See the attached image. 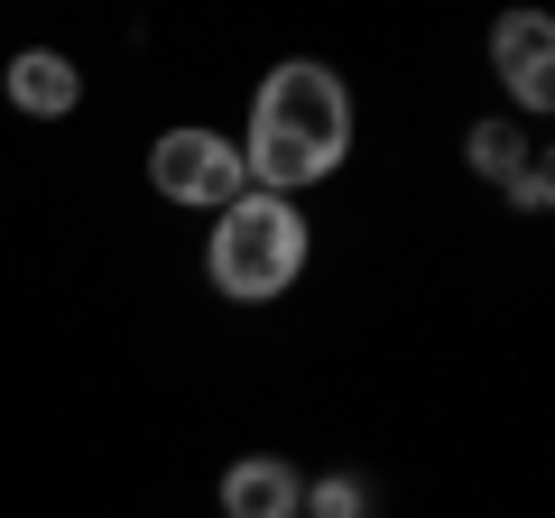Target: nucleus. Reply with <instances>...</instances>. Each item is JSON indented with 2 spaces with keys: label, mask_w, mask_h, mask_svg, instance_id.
<instances>
[{
  "label": "nucleus",
  "mask_w": 555,
  "mask_h": 518,
  "mask_svg": "<svg viewBox=\"0 0 555 518\" xmlns=\"http://www.w3.org/2000/svg\"><path fill=\"white\" fill-rule=\"evenodd\" d=\"M232 148H241V177H250L259 195L297 204L306 185L343 177V158H352V83H343L334 65H315V56L269 65Z\"/></svg>",
  "instance_id": "obj_1"
},
{
  "label": "nucleus",
  "mask_w": 555,
  "mask_h": 518,
  "mask_svg": "<svg viewBox=\"0 0 555 518\" xmlns=\"http://www.w3.org/2000/svg\"><path fill=\"white\" fill-rule=\"evenodd\" d=\"M500 195H509L518 213H546V204H555V167H546V148H528V167H518Z\"/></svg>",
  "instance_id": "obj_9"
},
{
  "label": "nucleus",
  "mask_w": 555,
  "mask_h": 518,
  "mask_svg": "<svg viewBox=\"0 0 555 518\" xmlns=\"http://www.w3.org/2000/svg\"><path fill=\"white\" fill-rule=\"evenodd\" d=\"M306 518H371V481L361 472H315L306 481Z\"/></svg>",
  "instance_id": "obj_8"
},
{
  "label": "nucleus",
  "mask_w": 555,
  "mask_h": 518,
  "mask_svg": "<svg viewBox=\"0 0 555 518\" xmlns=\"http://www.w3.org/2000/svg\"><path fill=\"white\" fill-rule=\"evenodd\" d=\"M222 518H306V472L287 454H241L222 472Z\"/></svg>",
  "instance_id": "obj_6"
},
{
  "label": "nucleus",
  "mask_w": 555,
  "mask_h": 518,
  "mask_svg": "<svg viewBox=\"0 0 555 518\" xmlns=\"http://www.w3.org/2000/svg\"><path fill=\"white\" fill-rule=\"evenodd\" d=\"M491 75L509 83L518 112H546L555 102V20L546 10H509V20L491 28Z\"/></svg>",
  "instance_id": "obj_4"
},
{
  "label": "nucleus",
  "mask_w": 555,
  "mask_h": 518,
  "mask_svg": "<svg viewBox=\"0 0 555 518\" xmlns=\"http://www.w3.org/2000/svg\"><path fill=\"white\" fill-rule=\"evenodd\" d=\"M149 185H158L167 204H185V213H222L250 177H241V148L222 140V130L177 120V130H158V140H149Z\"/></svg>",
  "instance_id": "obj_3"
},
{
  "label": "nucleus",
  "mask_w": 555,
  "mask_h": 518,
  "mask_svg": "<svg viewBox=\"0 0 555 518\" xmlns=\"http://www.w3.org/2000/svg\"><path fill=\"white\" fill-rule=\"evenodd\" d=\"M306 259H315V222L287 195H259V185H241L204 232V279L232 306H278L306 279Z\"/></svg>",
  "instance_id": "obj_2"
},
{
  "label": "nucleus",
  "mask_w": 555,
  "mask_h": 518,
  "mask_svg": "<svg viewBox=\"0 0 555 518\" xmlns=\"http://www.w3.org/2000/svg\"><path fill=\"white\" fill-rule=\"evenodd\" d=\"M0 93H10V112H28V120H65L83 102V65L65 56V47H20L10 75H0Z\"/></svg>",
  "instance_id": "obj_5"
},
{
  "label": "nucleus",
  "mask_w": 555,
  "mask_h": 518,
  "mask_svg": "<svg viewBox=\"0 0 555 518\" xmlns=\"http://www.w3.org/2000/svg\"><path fill=\"white\" fill-rule=\"evenodd\" d=\"M528 130H518V120H473V130H463V167H473L481 185H509L518 167H528Z\"/></svg>",
  "instance_id": "obj_7"
}]
</instances>
